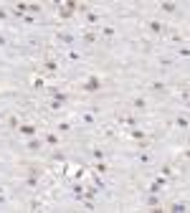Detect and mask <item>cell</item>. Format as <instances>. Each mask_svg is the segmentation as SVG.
<instances>
[{"label":"cell","mask_w":190,"mask_h":213,"mask_svg":"<svg viewBox=\"0 0 190 213\" xmlns=\"http://www.w3.org/2000/svg\"><path fill=\"white\" fill-rule=\"evenodd\" d=\"M102 86V81L99 79H96V76H91V79L86 81V84H84V89H86V91H96V89H99Z\"/></svg>","instance_id":"1"},{"label":"cell","mask_w":190,"mask_h":213,"mask_svg":"<svg viewBox=\"0 0 190 213\" xmlns=\"http://www.w3.org/2000/svg\"><path fill=\"white\" fill-rule=\"evenodd\" d=\"M18 130L23 132V134H28V137H31V134H36V127H33V124H20Z\"/></svg>","instance_id":"2"},{"label":"cell","mask_w":190,"mask_h":213,"mask_svg":"<svg viewBox=\"0 0 190 213\" xmlns=\"http://www.w3.org/2000/svg\"><path fill=\"white\" fill-rule=\"evenodd\" d=\"M150 31H152V33H162V23H160V20H152V23H150Z\"/></svg>","instance_id":"3"},{"label":"cell","mask_w":190,"mask_h":213,"mask_svg":"<svg viewBox=\"0 0 190 213\" xmlns=\"http://www.w3.org/2000/svg\"><path fill=\"white\" fill-rule=\"evenodd\" d=\"M46 71L48 74H56V71H58V63L56 61H46Z\"/></svg>","instance_id":"4"},{"label":"cell","mask_w":190,"mask_h":213,"mask_svg":"<svg viewBox=\"0 0 190 213\" xmlns=\"http://www.w3.org/2000/svg\"><path fill=\"white\" fill-rule=\"evenodd\" d=\"M25 10H28V3H18V5H15V13H18V15H23Z\"/></svg>","instance_id":"5"},{"label":"cell","mask_w":190,"mask_h":213,"mask_svg":"<svg viewBox=\"0 0 190 213\" xmlns=\"http://www.w3.org/2000/svg\"><path fill=\"white\" fill-rule=\"evenodd\" d=\"M58 132H71V124H68V122H61V124H58Z\"/></svg>","instance_id":"6"},{"label":"cell","mask_w":190,"mask_h":213,"mask_svg":"<svg viewBox=\"0 0 190 213\" xmlns=\"http://www.w3.org/2000/svg\"><path fill=\"white\" fill-rule=\"evenodd\" d=\"M170 211H178V213H180V211H188V208H185L182 203H172V205H170Z\"/></svg>","instance_id":"7"},{"label":"cell","mask_w":190,"mask_h":213,"mask_svg":"<svg viewBox=\"0 0 190 213\" xmlns=\"http://www.w3.org/2000/svg\"><path fill=\"white\" fill-rule=\"evenodd\" d=\"M96 41V36H91V33H84V43H94Z\"/></svg>","instance_id":"8"},{"label":"cell","mask_w":190,"mask_h":213,"mask_svg":"<svg viewBox=\"0 0 190 213\" xmlns=\"http://www.w3.org/2000/svg\"><path fill=\"white\" fill-rule=\"evenodd\" d=\"M38 147H41L38 140H31V142H28V150H38Z\"/></svg>","instance_id":"9"},{"label":"cell","mask_w":190,"mask_h":213,"mask_svg":"<svg viewBox=\"0 0 190 213\" xmlns=\"http://www.w3.org/2000/svg\"><path fill=\"white\" fill-rule=\"evenodd\" d=\"M152 89H155V91H165V84H162V81H155Z\"/></svg>","instance_id":"10"},{"label":"cell","mask_w":190,"mask_h":213,"mask_svg":"<svg viewBox=\"0 0 190 213\" xmlns=\"http://www.w3.org/2000/svg\"><path fill=\"white\" fill-rule=\"evenodd\" d=\"M162 10H167V13H172V10H175V3H162Z\"/></svg>","instance_id":"11"},{"label":"cell","mask_w":190,"mask_h":213,"mask_svg":"<svg viewBox=\"0 0 190 213\" xmlns=\"http://www.w3.org/2000/svg\"><path fill=\"white\" fill-rule=\"evenodd\" d=\"M104 36H114V28H112V25H104Z\"/></svg>","instance_id":"12"},{"label":"cell","mask_w":190,"mask_h":213,"mask_svg":"<svg viewBox=\"0 0 190 213\" xmlns=\"http://www.w3.org/2000/svg\"><path fill=\"white\" fill-rule=\"evenodd\" d=\"M178 127H188V119L185 117H178Z\"/></svg>","instance_id":"13"}]
</instances>
